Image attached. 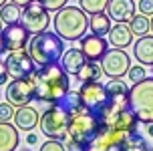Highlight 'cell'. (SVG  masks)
<instances>
[{"mask_svg": "<svg viewBox=\"0 0 153 151\" xmlns=\"http://www.w3.org/2000/svg\"><path fill=\"white\" fill-rule=\"evenodd\" d=\"M32 81H34V101L46 103V105L59 103L71 91L69 75H67V71L59 62L46 65V67H38L32 73Z\"/></svg>", "mask_w": 153, "mask_h": 151, "instance_id": "cell-1", "label": "cell"}, {"mask_svg": "<svg viewBox=\"0 0 153 151\" xmlns=\"http://www.w3.org/2000/svg\"><path fill=\"white\" fill-rule=\"evenodd\" d=\"M54 32L62 38V40H81L85 36V32L89 30V16L87 12H83L81 6H67L56 10V14L53 18Z\"/></svg>", "mask_w": 153, "mask_h": 151, "instance_id": "cell-2", "label": "cell"}, {"mask_svg": "<svg viewBox=\"0 0 153 151\" xmlns=\"http://www.w3.org/2000/svg\"><path fill=\"white\" fill-rule=\"evenodd\" d=\"M26 51L32 57V60L36 62V67H46V65L61 60L62 53H65V42L56 32L45 30L40 34H32Z\"/></svg>", "mask_w": 153, "mask_h": 151, "instance_id": "cell-3", "label": "cell"}, {"mask_svg": "<svg viewBox=\"0 0 153 151\" xmlns=\"http://www.w3.org/2000/svg\"><path fill=\"white\" fill-rule=\"evenodd\" d=\"M129 109L139 123H153V77H147L129 89Z\"/></svg>", "mask_w": 153, "mask_h": 151, "instance_id": "cell-4", "label": "cell"}, {"mask_svg": "<svg viewBox=\"0 0 153 151\" xmlns=\"http://www.w3.org/2000/svg\"><path fill=\"white\" fill-rule=\"evenodd\" d=\"M69 121L71 113L67 109H62L59 103L48 105L45 113L38 119V127L42 131V135L48 139H56V141H67L69 139Z\"/></svg>", "mask_w": 153, "mask_h": 151, "instance_id": "cell-5", "label": "cell"}, {"mask_svg": "<svg viewBox=\"0 0 153 151\" xmlns=\"http://www.w3.org/2000/svg\"><path fill=\"white\" fill-rule=\"evenodd\" d=\"M131 135L133 133L101 123L97 135L91 141H87L83 147H79V151H125V143L129 141Z\"/></svg>", "mask_w": 153, "mask_h": 151, "instance_id": "cell-6", "label": "cell"}, {"mask_svg": "<svg viewBox=\"0 0 153 151\" xmlns=\"http://www.w3.org/2000/svg\"><path fill=\"white\" fill-rule=\"evenodd\" d=\"M101 123L97 119V115L91 111H79V113L71 115L69 121V139L75 141L79 147H83L87 141H91L93 137L97 135Z\"/></svg>", "mask_w": 153, "mask_h": 151, "instance_id": "cell-7", "label": "cell"}, {"mask_svg": "<svg viewBox=\"0 0 153 151\" xmlns=\"http://www.w3.org/2000/svg\"><path fill=\"white\" fill-rule=\"evenodd\" d=\"M4 97H6V103H10L14 109L30 105V101H34V81H32V77L12 79L6 85Z\"/></svg>", "mask_w": 153, "mask_h": 151, "instance_id": "cell-8", "label": "cell"}, {"mask_svg": "<svg viewBox=\"0 0 153 151\" xmlns=\"http://www.w3.org/2000/svg\"><path fill=\"white\" fill-rule=\"evenodd\" d=\"M79 97H81L85 111H91V113H99L109 103V93L105 89V85L99 83V81L83 83L79 87Z\"/></svg>", "mask_w": 153, "mask_h": 151, "instance_id": "cell-9", "label": "cell"}, {"mask_svg": "<svg viewBox=\"0 0 153 151\" xmlns=\"http://www.w3.org/2000/svg\"><path fill=\"white\" fill-rule=\"evenodd\" d=\"M20 22L22 26L30 34H40V32H45L48 28V24H51V14H48V10H46L42 4H38L36 0L30 2L28 6L22 8V18H20Z\"/></svg>", "mask_w": 153, "mask_h": 151, "instance_id": "cell-10", "label": "cell"}, {"mask_svg": "<svg viewBox=\"0 0 153 151\" xmlns=\"http://www.w3.org/2000/svg\"><path fill=\"white\" fill-rule=\"evenodd\" d=\"M99 65H101V68H103V75L111 77V79H121V77H125L127 71H129L131 59L123 48H111V51H107V54L99 60Z\"/></svg>", "mask_w": 153, "mask_h": 151, "instance_id": "cell-11", "label": "cell"}, {"mask_svg": "<svg viewBox=\"0 0 153 151\" xmlns=\"http://www.w3.org/2000/svg\"><path fill=\"white\" fill-rule=\"evenodd\" d=\"M4 65L8 68V75L12 79H24V77H32V73L36 71V62L32 60L26 48L22 51H12L6 54Z\"/></svg>", "mask_w": 153, "mask_h": 151, "instance_id": "cell-12", "label": "cell"}, {"mask_svg": "<svg viewBox=\"0 0 153 151\" xmlns=\"http://www.w3.org/2000/svg\"><path fill=\"white\" fill-rule=\"evenodd\" d=\"M28 30L22 26V22L16 24H6L2 28V40H4V51H22L28 46Z\"/></svg>", "mask_w": 153, "mask_h": 151, "instance_id": "cell-13", "label": "cell"}, {"mask_svg": "<svg viewBox=\"0 0 153 151\" xmlns=\"http://www.w3.org/2000/svg\"><path fill=\"white\" fill-rule=\"evenodd\" d=\"M83 54L87 57V60L99 62L109 51V42L105 40V36H97V34H85L81 38V46H79Z\"/></svg>", "mask_w": 153, "mask_h": 151, "instance_id": "cell-14", "label": "cell"}, {"mask_svg": "<svg viewBox=\"0 0 153 151\" xmlns=\"http://www.w3.org/2000/svg\"><path fill=\"white\" fill-rule=\"evenodd\" d=\"M135 8L137 6H135L133 0H109L105 12H109V18L115 20V22H127L129 24V20L137 14Z\"/></svg>", "mask_w": 153, "mask_h": 151, "instance_id": "cell-15", "label": "cell"}, {"mask_svg": "<svg viewBox=\"0 0 153 151\" xmlns=\"http://www.w3.org/2000/svg\"><path fill=\"white\" fill-rule=\"evenodd\" d=\"M38 119H40V115L34 107L26 105V107H18L14 113V125L16 129H20V131H26V133H30L32 129L38 125Z\"/></svg>", "mask_w": 153, "mask_h": 151, "instance_id": "cell-16", "label": "cell"}, {"mask_svg": "<svg viewBox=\"0 0 153 151\" xmlns=\"http://www.w3.org/2000/svg\"><path fill=\"white\" fill-rule=\"evenodd\" d=\"M133 54L143 67H153V34L139 36L133 45Z\"/></svg>", "mask_w": 153, "mask_h": 151, "instance_id": "cell-17", "label": "cell"}, {"mask_svg": "<svg viewBox=\"0 0 153 151\" xmlns=\"http://www.w3.org/2000/svg\"><path fill=\"white\" fill-rule=\"evenodd\" d=\"M109 40H111V45L115 48H127V46L133 45V32H131L129 24L127 22H117L111 26L109 30Z\"/></svg>", "mask_w": 153, "mask_h": 151, "instance_id": "cell-18", "label": "cell"}, {"mask_svg": "<svg viewBox=\"0 0 153 151\" xmlns=\"http://www.w3.org/2000/svg\"><path fill=\"white\" fill-rule=\"evenodd\" d=\"M87 62V57L83 54V51L81 48H69V51H65L61 57V67L67 71V75H76L81 68H83V65Z\"/></svg>", "mask_w": 153, "mask_h": 151, "instance_id": "cell-19", "label": "cell"}, {"mask_svg": "<svg viewBox=\"0 0 153 151\" xmlns=\"http://www.w3.org/2000/svg\"><path fill=\"white\" fill-rule=\"evenodd\" d=\"M18 129L10 121H0V151H14L18 147Z\"/></svg>", "mask_w": 153, "mask_h": 151, "instance_id": "cell-20", "label": "cell"}, {"mask_svg": "<svg viewBox=\"0 0 153 151\" xmlns=\"http://www.w3.org/2000/svg\"><path fill=\"white\" fill-rule=\"evenodd\" d=\"M111 18H109L107 12H97V14H91L89 18V30H91V34H97V36H105L109 34V30H111Z\"/></svg>", "mask_w": 153, "mask_h": 151, "instance_id": "cell-21", "label": "cell"}, {"mask_svg": "<svg viewBox=\"0 0 153 151\" xmlns=\"http://www.w3.org/2000/svg\"><path fill=\"white\" fill-rule=\"evenodd\" d=\"M101 75H103V68H101L99 62H93V60H87L83 65V68L76 73V79L81 83H91V81H99Z\"/></svg>", "mask_w": 153, "mask_h": 151, "instance_id": "cell-22", "label": "cell"}, {"mask_svg": "<svg viewBox=\"0 0 153 151\" xmlns=\"http://www.w3.org/2000/svg\"><path fill=\"white\" fill-rule=\"evenodd\" d=\"M20 18H22V8L16 6L14 2H6L4 6L0 8V20L6 24H16L20 22Z\"/></svg>", "mask_w": 153, "mask_h": 151, "instance_id": "cell-23", "label": "cell"}, {"mask_svg": "<svg viewBox=\"0 0 153 151\" xmlns=\"http://www.w3.org/2000/svg\"><path fill=\"white\" fill-rule=\"evenodd\" d=\"M59 105H61L62 109H67L71 115H75V113H79V111L85 109L83 103H81V97H79V91H69V93L59 101Z\"/></svg>", "mask_w": 153, "mask_h": 151, "instance_id": "cell-24", "label": "cell"}, {"mask_svg": "<svg viewBox=\"0 0 153 151\" xmlns=\"http://www.w3.org/2000/svg\"><path fill=\"white\" fill-rule=\"evenodd\" d=\"M129 28L135 36H145L147 32H149V16L137 12V14L129 20Z\"/></svg>", "mask_w": 153, "mask_h": 151, "instance_id": "cell-25", "label": "cell"}, {"mask_svg": "<svg viewBox=\"0 0 153 151\" xmlns=\"http://www.w3.org/2000/svg\"><path fill=\"white\" fill-rule=\"evenodd\" d=\"M105 89H107L109 97H129V85H125V81L121 79H111L107 85H105Z\"/></svg>", "mask_w": 153, "mask_h": 151, "instance_id": "cell-26", "label": "cell"}, {"mask_svg": "<svg viewBox=\"0 0 153 151\" xmlns=\"http://www.w3.org/2000/svg\"><path fill=\"white\" fill-rule=\"evenodd\" d=\"M125 151H153L151 145L145 141V137L141 135V133H133V135L129 137V141L125 143Z\"/></svg>", "mask_w": 153, "mask_h": 151, "instance_id": "cell-27", "label": "cell"}, {"mask_svg": "<svg viewBox=\"0 0 153 151\" xmlns=\"http://www.w3.org/2000/svg\"><path fill=\"white\" fill-rule=\"evenodd\" d=\"M109 0H79V6L83 8V12L87 14H97V12H105L107 10Z\"/></svg>", "mask_w": 153, "mask_h": 151, "instance_id": "cell-28", "label": "cell"}, {"mask_svg": "<svg viewBox=\"0 0 153 151\" xmlns=\"http://www.w3.org/2000/svg\"><path fill=\"white\" fill-rule=\"evenodd\" d=\"M127 77H129V79L133 81V83H139V81L147 79L143 65H131V67H129V71H127Z\"/></svg>", "mask_w": 153, "mask_h": 151, "instance_id": "cell-29", "label": "cell"}, {"mask_svg": "<svg viewBox=\"0 0 153 151\" xmlns=\"http://www.w3.org/2000/svg\"><path fill=\"white\" fill-rule=\"evenodd\" d=\"M36 2H38V4H42L48 12H56V10H61V8L67 6L69 0H36Z\"/></svg>", "mask_w": 153, "mask_h": 151, "instance_id": "cell-30", "label": "cell"}, {"mask_svg": "<svg viewBox=\"0 0 153 151\" xmlns=\"http://www.w3.org/2000/svg\"><path fill=\"white\" fill-rule=\"evenodd\" d=\"M40 151H67L62 141H56V139H48L40 145Z\"/></svg>", "mask_w": 153, "mask_h": 151, "instance_id": "cell-31", "label": "cell"}, {"mask_svg": "<svg viewBox=\"0 0 153 151\" xmlns=\"http://www.w3.org/2000/svg\"><path fill=\"white\" fill-rule=\"evenodd\" d=\"M14 107L10 103H0V121H12L14 119Z\"/></svg>", "mask_w": 153, "mask_h": 151, "instance_id": "cell-32", "label": "cell"}, {"mask_svg": "<svg viewBox=\"0 0 153 151\" xmlns=\"http://www.w3.org/2000/svg\"><path fill=\"white\" fill-rule=\"evenodd\" d=\"M137 10H139V14L153 16V0H139Z\"/></svg>", "mask_w": 153, "mask_h": 151, "instance_id": "cell-33", "label": "cell"}, {"mask_svg": "<svg viewBox=\"0 0 153 151\" xmlns=\"http://www.w3.org/2000/svg\"><path fill=\"white\" fill-rule=\"evenodd\" d=\"M8 79H10L8 68H6V65H4V60H0V85H8Z\"/></svg>", "mask_w": 153, "mask_h": 151, "instance_id": "cell-34", "label": "cell"}, {"mask_svg": "<svg viewBox=\"0 0 153 151\" xmlns=\"http://www.w3.org/2000/svg\"><path fill=\"white\" fill-rule=\"evenodd\" d=\"M26 143H28V145H34V143H38V137L34 135L32 131H30V133H26Z\"/></svg>", "mask_w": 153, "mask_h": 151, "instance_id": "cell-35", "label": "cell"}, {"mask_svg": "<svg viewBox=\"0 0 153 151\" xmlns=\"http://www.w3.org/2000/svg\"><path fill=\"white\" fill-rule=\"evenodd\" d=\"M10 2H14L16 6L24 8V6H28V4H30V2H34V0H10Z\"/></svg>", "mask_w": 153, "mask_h": 151, "instance_id": "cell-36", "label": "cell"}, {"mask_svg": "<svg viewBox=\"0 0 153 151\" xmlns=\"http://www.w3.org/2000/svg\"><path fill=\"white\" fill-rule=\"evenodd\" d=\"M147 135L153 137V123H147Z\"/></svg>", "mask_w": 153, "mask_h": 151, "instance_id": "cell-37", "label": "cell"}, {"mask_svg": "<svg viewBox=\"0 0 153 151\" xmlns=\"http://www.w3.org/2000/svg\"><path fill=\"white\" fill-rule=\"evenodd\" d=\"M4 53V40H2V32H0V54Z\"/></svg>", "mask_w": 153, "mask_h": 151, "instance_id": "cell-38", "label": "cell"}, {"mask_svg": "<svg viewBox=\"0 0 153 151\" xmlns=\"http://www.w3.org/2000/svg\"><path fill=\"white\" fill-rule=\"evenodd\" d=\"M149 30H151V32H153V16H151V18H149Z\"/></svg>", "mask_w": 153, "mask_h": 151, "instance_id": "cell-39", "label": "cell"}, {"mask_svg": "<svg viewBox=\"0 0 153 151\" xmlns=\"http://www.w3.org/2000/svg\"><path fill=\"white\" fill-rule=\"evenodd\" d=\"M6 2H8V0H0V8L4 6V4H6Z\"/></svg>", "mask_w": 153, "mask_h": 151, "instance_id": "cell-40", "label": "cell"}, {"mask_svg": "<svg viewBox=\"0 0 153 151\" xmlns=\"http://www.w3.org/2000/svg\"><path fill=\"white\" fill-rule=\"evenodd\" d=\"M2 28H4V22H2V20H0V32H2Z\"/></svg>", "mask_w": 153, "mask_h": 151, "instance_id": "cell-41", "label": "cell"}]
</instances>
